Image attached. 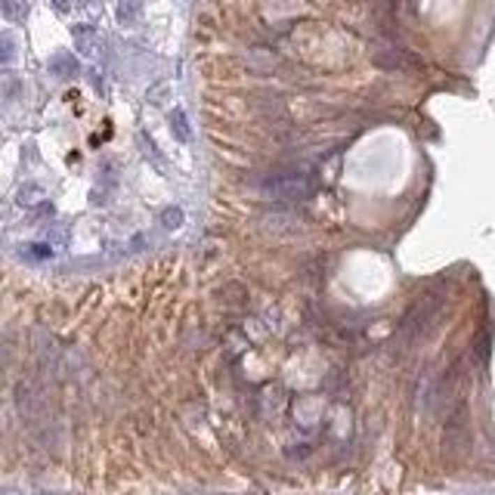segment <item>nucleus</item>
I'll list each match as a JSON object with an SVG mask.
<instances>
[{
	"instance_id": "nucleus-1",
	"label": "nucleus",
	"mask_w": 495,
	"mask_h": 495,
	"mask_svg": "<svg viewBox=\"0 0 495 495\" xmlns=\"http://www.w3.org/2000/svg\"><path fill=\"white\" fill-rule=\"evenodd\" d=\"M140 16V0H121L118 3V19L121 22H133Z\"/></svg>"
},
{
	"instance_id": "nucleus-2",
	"label": "nucleus",
	"mask_w": 495,
	"mask_h": 495,
	"mask_svg": "<svg viewBox=\"0 0 495 495\" xmlns=\"http://www.w3.org/2000/svg\"><path fill=\"white\" fill-rule=\"evenodd\" d=\"M170 121H174V127H177V136H180V140H189V124H186V114L180 109L170 114Z\"/></svg>"
},
{
	"instance_id": "nucleus-3",
	"label": "nucleus",
	"mask_w": 495,
	"mask_h": 495,
	"mask_svg": "<svg viewBox=\"0 0 495 495\" xmlns=\"http://www.w3.org/2000/svg\"><path fill=\"white\" fill-rule=\"evenodd\" d=\"M3 3H6V16H10V19H19V16H22V10H19L16 0H3Z\"/></svg>"
},
{
	"instance_id": "nucleus-4",
	"label": "nucleus",
	"mask_w": 495,
	"mask_h": 495,
	"mask_svg": "<svg viewBox=\"0 0 495 495\" xmlns=\"http://www.w3.org/2000/svg\"><path fill=\"white\" fill-rule=\"evenodd\" d=\"M164 220H168V226H180V220H183V214L180 211H168V214H164Z\"/></svg>"
}]
</instances>
